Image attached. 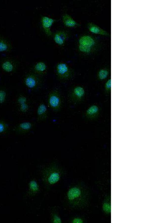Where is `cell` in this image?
Instances as JSON below:
<instances>
[{"instance_id":"6da1fadb","label":"cell","mask_w":148,"mask_h":223,"mask_svg":"<svg viewBox=\"0 0 148 223\" xmlns=\"http://www.w3.org/2000/svg\"><path fill=\"white\" fill-rule=\"evenodd\" d=\"M64 204L68 208L80 210L87 206L89 200V192L85 185L82 182L71 186L68 189L64 199Z\"/></svg>"},{"instance_id":"7a4b0ae2","label":"cell","mask_w":148,"mask_h":223,"mask_svg":"<svg viewBox=\"0 0 148 223\" xmlns=\"http://www.w3.org/2000/svg\"><path fill=\"white\" fill-rule=\"evenodd\" d=\"M40 172L43 186L47 190L50 189L66 174L64 168L56 161L42 166Z\"/></svg>"},{"instance_id":"3957f363","label":"cell","mask_w":148,"mask_h":223,"mask_svg":"<svg viewBox=\"0 0 148 223\" xmlns=\"http://www.w3.org/2000/svg\"><path fill=\"white\" fill-rule=\"evenodd\" d=\"M47 102L48 106L53 111L58 112L62 109L63 105V100L60 90L58 89H55L49 93Z\"/></svg>"},{"instance_id":"277c9868","label":"cell","mask_w":148,"mask_h":223,"mask_svg":"<svg viewBox=\"0 0 148 223\" xmlns=\"http://www.w3.org/2000/svg\"><path fill=\"white\" fill-rule=\"evenodd\" d=\"M55 71L57 78L62 81H66L70 80L75 74L73 70L63 62H60L57 64Z\"/></svg>"},{"instance_id":"5b68a950","label":"cell","mask_w":148,"mask_h":223,"mask_svg":"<svg viewBox=\"0 0 148 223\" xmlns=\"http://www.w3.org/2000/svg\"><path fill=\"white\" fill-rule=\"evenodd\" d=\"M86 91L84 87L80 85H76L69 91L68 99L72 103L76 105L82 102L84 100Z\"/></svg>"},{"instance_id":"8992f818","label":"cell","mask_w":148,"mask_h":223,"mask_svg":"<svg viewBox=\"0 0 148 223\" xmlns=\"http://www.w3.org/2000/svg\"><path fill=\"white\" fill-rule=\"evenodd\" d=\"M42 77L33 72L27 73L24 79V83L28 88L36 90L39 88L43 84Z\"/></svg>"},{"instance_id":"52a82bcc","label":"cell","mask_w":148,"mask_h":223,"mask_svg":"<svg viewBox=\"0 0 148 223\" xmlns=\"http://www.w3.org/2000/svg\"><path fill=\"white\" fill-rule=\"evenodd\" d=\"M95 43V39L92 36L87 35H83L79 40V49L84 53H89L92 51Z\"/></svg>"},{"instance_id":"ba28073f","label":"cell","mask_w":148,"mask_h":223,"mask_svg":"<svg viewBox=\"0 0 148 223\" xmlns=\"http://www.w3.org/2000/svg\"><path fill=\"white\" fill-rule=\"evenodd\" d=\"M101 112V108L97 105L94 104L90 106L86 110L84 116L86 118L92 120L97 119Z\"/></svg>"},{"instance_id":"9c48e42d","label":"cell","mask_w":148,"mask_h":223,"mask_svg":"<svg viewBox=\"0 0 148 223\" xmlns=\"http://www.w3.org/2000/svg\"><path fill=\"white\" fill-rule=\"evenodd\" d=\"M17 65V63L16 61L9 58L3 60L1 64L2 69L7 73H11L15 71L16 70Z\"/></svg>"},{"instance_id":"30bf717a","label":"cell","mask_w":148,"mask_h":223,"mask_svg":"<svg viewBox=\"0 0 148 223\" xmlns=\"http://www.w3.org/2000/svg\"><path fill=\"white\" fill-rule=\"evenodd\" d=\"M37 119L38 122L46 120L48 118L49 112L46 105L44 103H40L37 107L36 111Z\"/></svg>"},{"instance_id":"8fae6325","label":"cell","mask_w":148,"mask_h":223,"mask_svg":"<svg viewBox=\"0 0 148 223\" xmlns=\"http://www.w3.org/2000/svg\"><path fill=\"white\" fill-rule=\"evenodd\" d=\"M56 19L47 16H43L41 18L42 26L45 33L48 36H51L52 34L51 28Z\"/></svg>"},{"instance_id":"7c38bea8","label":"cell","mask_w":148,"mask_h":223,"mask_svg":"<svg viewBox=\"0 0 148 223\" xmlns=\"http://www.w3.org/2000/svg\"><path fill=\"white\" fill-rule=\"evenodd\" d=\"M33 123L29 121H25L19 124L13 129L15 132L20 134L28 132L33 128Z\"/></svg>"},{"instance_id":"4fadbf2b","label":"cell","mask_w":148,"mask_h":223,"mask_svg":"<svg viewBox=\"0 0 148 223\" xmlns=\"http://www.w3.org/2000/svg\"><path fill=\"white\" fill-rule=\"evenodd\" d=\"M32 72L42 77L47 74V65L43 62H38L36 63L33 67Z\"/></svg>"},{"instance_id":"5bb4252c","label":"cell","mask_w":148,"mask_h":223,"mask_svg":"<svg viewBox=\"0 0 148 223\" xmlns=\"http://www.w3.org/2000/svg\"><path fill=\"white\" fill-rule=\"evenodd\" d=\"M29 187L28 193L29 196H35L39 193L40 191V185L35 179H33L30 181L29 184Z\"/></svg>"},{"instance_id":"9a60e30c","label":"cell","mask_w":148,"mask_h":223,"mask_svg":"<svg viewBox=\"0 0 148 223\" xmlns=\"http://www.w3.org/2000/svg\"><path fill=\"white\" fill-rule=\"evenodd\" d=\"M67 37V34L65 31L60 30L57 31L55 33L53 39L56 44L60 45H62L65 42Z\"/></svg>"},{"instance_id":"2e32d148","label":"cell","mask_w":148,"mask_h":223,"mask_svg":"<svg viewBox=\"0 0 148 223\" xmlns=\"http://www.w3.org/2000/svg\"><path fill=\"white\" fill-rule=\"evenodd\" d=\"M50 220L51 223H61L62 220L59 215L58 207L54 206L50 210Z\"/></svg>"},{"instance_id":"e0dca14e","label":"cell","mask_w":148,"mask_h":223,"mask_svg":"<svg viewBox=\"0 0 148 223\" xmlns=\"http://www.w3.org/2000/svg\"><path fill=\"white\" fill-rule=\"evenodd\" d=\"M87 26L89 31L92 33L106 36L110 35L107 31L93 23H88Z\"/></svg>"},{"instance_id":"ac0fdd59","label":"cell","mask_w":148,"mask_h":223,"mask_svg":"<svg viewBox=\"0 0 148 223\" xmlns=\"http://www.w3.org/2000/svg\"><path fill=\"white\" fill-rule=\"evenodd\" d=\"M62 20L64 25L67 27H72L79 25L75 20L67 14L63 15Z\"/></svg>"},{"instance_id":"d6986e66","label":"cell","mask_w":148,"mask_h":223,"mask_svg":"<svg viewBox=\"0 0 148 223\" xmlns=\"http://www.w3.org/2000/svg\"><path fill=\"white\" fill-rule=\"evenodd\" d=\"M12 46L9 41L0 36V52L7 51L12 49Z\"/></svg>"},{"instance_id":"ffe728a7","label":"cell","mask_w":148,"mask_h":223,"mask_svg":"<svg viewBox=\"0 0 148 223\" xmlns=\"http://www.w3.org/2000/svg\"><path fill=\"white\" fill-rule=\"evenodd\" d=\"M110 73V70L107 68H103L100 69L97 73V78L100 81L106 79Z\"/></svg>"},{"instance_id":"44dd1931","label":"cell","mask_w":148,"mask_h":223,"mask_svg":"<svg viewBox=\"0 0 148 223\" xmlns=\"http://www.w3.org/2000/svg\"><path fill=\"white\" fill-rule=\"evenodd\" d=\"M102 209L103 211L106 214H110L111 213V204L108 199L105 200L103 204Z\"/></svg>"},{"instance_id":"7402d4cb","label":"cell","mask_w":148,"mask_h":223,"mask_svg":"<svg viewBox=\"0 0 148 223\" xmlns=\"http://www.w3.org/2000/svg\"><path fill=\"white\" fill-rule=\"evenodd\" d=\"M111 90V79H108L104 85V90L106 95H108L110 93Z\"/></svg>"},{"instance_id":"603a6c76","label":"cell","mask_w":148,"mask_h":223,"mask_svg":"<svg viewBox=\"0 0 148 223\" xmlns=\"http://www.w3.org/2000/svg\"><path fill=\"white\" fill-rule=\"evenodd\" d=\"M8 128V124L3 121H0V134L5 132Z\"/></svg>"},{"instance_id":"cb8c5ba5","label":"cell","mask_w":148,"mask_h":223,"mask_svg":"<svg viewBox=\"0 0 148 223\" xmlns=\"http://www.w3.org/2000/svg\"><path fill=\"white\" fill-rule=\"evenodd\" d=\"M7 96V92L4 89H0V104H1L5 101Z\"/></svg>"},{"instance_id":"d4e9b609","label":"cell","mask_w":148,"mask_h":223,"mask_svg":"<svg viewBox=\"0 0 148 223\" xmlns=\"http://www.w3.org/2000/svg\"><path fill=\"white\" fill-rule=\"evenodd\" d=\"M85 220L83 218L79 216H75L73 217L70 221L71 223H84Z\"/></svg>"},{"instance_id":"484cf974","label":"cell","mask_w":148,"mask_h":223,"mask_svg":"<svg viewBox=\"0 0 148 223\" xmlns=\"http://www.w3.org/2000/svg\"><path fill=\"white\" fill-rule=\"evenodd\" d=\"M19 110L22 112H26L29 110V106L27 103H23L19 105Z\"/></svg>"},{"instance_id":"4316f807","label":"cell","mask_w":148,"mask_h":223,"mask_svg":"<svg viewBox=\"0 0 148 223\" xmlns=\"http://www.w3.org/2000/svg\"><path fill=\"white\" fill-rule=\"evenodd\" d=\"M27 98L24 96H20L17 100V102L19 105L23 103H27Z\"/></svg>"}]
</instances>
